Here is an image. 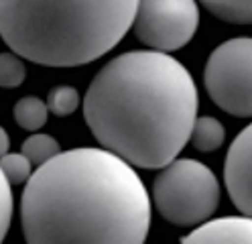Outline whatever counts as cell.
<instances>
[{"label":"cell","instance_id":"obj_1","mask_svg":"<svg viewBox=\"0 0 252 244\" xmlns=\"http://www.w3.org/2000/svg\"><path fill=\"white\" fill-rule=\"evenodd\" d=\"M151 195L120 155L82 146L59 153L29 177L21 200L27 242H145Z\"/></svg>","mask_w":252,"mask_h":244},{"label":"cell","instance_id":"obj_2","mask_svg":"<svg viewBox=\"0 0 252 244\" xmlns=\"http://www.w3.org/2000/svg\"><path fill=\"white\" fill-rule=\"evenodd\" d=\"M187 68L163 51H128L96 73L84 118L104 149L140 169H163L183 151L197 118Z\"/></svg>","mask_w":252,"mask_h":244},{"label":"cell","instance_id":"obj_3","mask_svg":"<svg viewBox=\"0 0 252 244\" xmlns=\"http://www.w3.org/2000/svg\"><path fill=\"white\" fill-rule=\"evenodd\" d=\"M138 0H0V37L43 68H80L134 25Z\"/></svg>","mask_w":252,"mask_h":244},{"label":"cell","instance_id":"obj_4","mask_svg":"<svg viewBox=\"0 0 252 244\" xmlns=\"http://www.w3.org/2000/svg\"><path fill=\"white\" fill-rule=\"evenodd\" d=\"M153 202L167 222L175 226H199L218 209V177L195 159H173L155 177Z\"/></svg>","mask_w":252,"mask_h":244},{"label":"cell","instance_id":"obj_5","mask_svg":"<svg viewBox=\"0 0 252 244\" xmlns=\"http://www.w3.org/2000/svg\"><path fill=\"white\" fill-rule=\"evenodd\" d=\"M203 84L212 102L238 118L252 116V37L218 45L208 57Z\"/></svg>","mask_w":252,"mask_h":244},{"label":"cell","instance_id":"obj_6","mask_svg":"<svg viewBox=\"0 0 252 244\" xmlns=\"http://www.w3.org/2000/svg\"><path fill=\"white\" fill-rule=\"evenodd\" d=\"M197 27V0H138L134 35L155 51L171 53L185 47Z\"/></svg>","mask_w":252,"mask_h":244},{"label":"cell","instance_id":"obj_7","mask_svg":"<svg viewBox=\"0 0 252 244\" xmlns=\"http://www.w3.org/2000/svg\"><path fill=\"white\" fill-rule=\"evenodd\" d=\"M224 183L232 204L252 216V122L234 139L224 163Z\"/></svg>","mask_w":252,"mask_h":244},{"label":"cell","instance_id":"obj_8","mask_svg":"<svg viewBox=\"0 0 252 244\" xmlns=\"http://www.w3.org/2000/svg\"><path fill=\"white\" fill-rule=\"evenodd\" d=\"M181 242H252V216H226L206 220Z\"/></svg>","mask_w":252,"mask_h":244},{"label":"cell","instance_id":"obj_9","mask_svg":"<svg viewBox=\"0 0 252 244\" xmlns=\"http://www.w3.org/2000/svg\"><path fill=\"white\" fill-rule=\"evenodd\" d=\"M191 144L199 153H212L218 151L226 140V128L214 116H197L191 128Z\"/></svg>","mask_w":252,"mask_h":244},{"label":"cell","instance_id":"obj_10","mask_svg":"<svg viewBox=\"0 0 252 244\" xmlns=\"http://www.w3.org/2000/svg\"><path fill=\"white\" fill-rule=\"evenodd\" d=\"M14 122L21 128L31 130V133H37L39 128H43L49 118V106L47 102L39 100L37 96H27L14 104Z\"/></svg>","mask_w":252,"mask_h":244},{"label":"cell","instance_id":"obj_11","mask_svg":"<svg viewBox=\"0 0 252 244\" xmlns=\"http://www.w3.org/2000/svg\"><path fill=\"white\" fill-rule=\"evenodd\" d=\"M214 16L232 25H252V0H199Z\"/></svg>","mask_w":252,"mask_h":244},{"label":"cell","instance_id":"obj_12","mask_svg":"<svg viewBox=\"0 0 252 244\" xmlns=\"http://www.w3.org/2000/svg\"><path fill=\"white\" fill-rule=\"evenodd\" d=\"M35 167L43 165L49 159H53L55 155L61 153V146L57 142V139H53L51 135H45V133H35L31 135L25 142H23V149H21Z\"/></svg>","mask_w":252,"mask_h":244},{"label":"cell","instance_id":"obj_13","mask_svg":"<svg viewBox=\"0 0 252 244\" xmlns=\"http://www.w3.org/2000/svg\"><path fill=\"white\" fill-rule=\"evenodd\" d=\"M47 106H49V112L53 116L65 118L80 106V92L71 86H57L47 96Z\"/></svg>","mask_w":252,"mask_h":244},{"label":"cell","instance_id":"obj_14","mask_svg":"<svg viewBox=\"0 0 252 244\" xmlns=\"http://www.w3.org/2000/svg\"><path fill=\"white\" fill-rule=\"evenodd\" d=\"M0 169L4 171L6 179L12 185L27 183L29 177L33 175V163L21 151V153H6L0 157Z\"/></svg>","mask_w":252,"mask_h":244},{"label":"cell","instance_id":"obj_15","mask_svg":"<svg viewBox=\"0 0 252 244\" xmlns=\"http://www.w3.org/2000/svg\"><path fill=\"white\" fill-rule=\"evenodd\" d=\"M27 77V68L19 53H0V88H19Z\"/></svg>","mask_w":252,"mask_h":244},{"label":"cell","instance_id":"obj_16","mask_svg":"<svg viewBox=\"0 0 252 244\" xmlns=\"http://www.w3.org/2000/svg\"><path fill=\"white\" fill-rule=\"evenodd\" d=\"M12 183L6 179L4 171L0 169V242L8 234L10 220H12Z\"/></svg>","mask_w":252,"mask_h":244},{"label":"cell","instance_id":"obj_17","mask_svg":"<svg viewBox=\"0 0 252 244\" xmlns=\"http://www.w3.org/2000/svg\"><path fill=\"white\" fill-rule=\"evenodd\" d=\"M8 149H10V137H8L6 130H4L2 126H0V157L6 155V153H8Z\"/></svg>","mask_w":252,"mask_h":244}]
</instances>
